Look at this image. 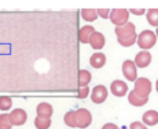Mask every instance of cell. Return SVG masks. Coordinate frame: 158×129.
I'll return each mask as SVG.
<instances>
[{
  "label": "cell",
  "mask_w": 158,
  "mask_h": 129,
  "mask_svg": "<svg viewBox=\"0 0 158 129\" xmlns=\"http://www.w3.org/2000/svg\"><path fill=\"white\" fill-rule=\"evenodd\" d=\"M102 129H120L116 124H114V123H107V124H105Z\"/></svg>",
  "instance_id": "29"
},
{
  "label": "cell",
  "mask_w": 158,
  "mask_h": 129,
  "mask_svg": "<svg viewBox=\"0 0 158 129\" xmlns=\"http://www.w3.org/2000/svg\"><path fill=\"white\" fill-rule=\"evenodd\" d=\"M89 95V87H82L78 89V98L79 99H85Z\"/></svg>",
  "instance_id": "25"
},
{
  "label": "cell",
  "mask_w": 158,
  "mask_h": 129,
  "mask_svg": "<svg viewBox=\"0 0 158 129\" xmlns=\"http://www.w3.org/2000/svg\"><path fill=\"white\" fill-rule=\"evenodd\" d=\"M130 12L133 13L135 15H138V16H140V15H143L145 13V9H143V8H141V9H131Z\"/></svg>",
  "instance_id": "28"
},
{
  "label": "cell",
  "mask_w": 158,
  "mask_h": 129,
  "mask_svg": "<svg viewBox=\"0 0 158 129\" xmlns=\"http://www.w3.org/2000/svg\"><path fill=\"white\" fill-rule=\"evenodd\" d=\"M146 19L151 26L158 28V8L148 10L146 13Z\"/></svg>",
  "instance_id": "18"
},
{
  "label": "cell",
  "mask_w": 158,
  "mask_h": 129,
  "mask_svg": "<svg viewBox=\"0 0 158 129\" xmlns=\"http://www.w3.org/2000/svg\"><path fill=\"white\" fill-rule=\"evenodd\" d=\"M37 115L38 117L43 119H51L52 115V107L48 103H41L37 107Z\"/></svg>",
  "instance_id": "11"
},
{
  "label": "cell",
  "mask_w": 158,
  "mask_h": 129,
  "mask_svg": "<svg viewBox=\"0 0 158 129\" xmlns=\"http://www.w3.org/2000/svg\"><path fill=\"white\" fill-rule=\"evenodd\" d=\"M108 97V91L105 86L98 85L93 88L91 94V100L95 103H102L106 101Z\"/></svg>",
  "instance_id": "8"
},
{
  "label": "cell",
  "mask_w": 158,
  "mask_h": 129,
  "mask_svg": "<svg viewBox=\"0 0 158 129\" xmlns=\"http://www.w3.org/2000/svg\"><path fill=\"white\" fill-rule=\"evenodd\" d=\"M156 42V34L150 30H145L142 31L137 37V44L140 48L144 49H149L153 47V46Z\"/></svg>",
  "instance_id": "2"
},
{
  "label": "cell",
  "mask_w": 158,
  "mask_h": 129,
  "mask_svg": "<svg viewBox=\"0 0 158 129\" xmlns=\"http://www.w3.org/2000/svg\"><path fill=\"white\" fill-rule=\"evenodd\" d=\"M95 32V30L92 26H83L78 32V38L79 41H80L82 43H89V38H90L91 34Z\"/></svg>",
  "instance_id": "14"
},
{
  "label": "cell",
  "mask_w": 158,
  "mask_h": 129,
  "mask_svg": "<svg viewBox=\"0 0 158 129\" xmlns=\"http://www.w3.org/2000/svg\"><path fill=\"white\" fill-rule=\"evenodd\" d=\"M12 124L9 119V115L2 113L0 115V129H11Z\"/></svg>",
  "instance_id": "21"
},
{
  "label": "cell",
  "mask_w": 158,
  "mask_h": 129,
  "mask_svg": "<svg viewBox=\"0 0 158 129\" xmlns=\"http://www.w3.org/2000/svg\"><path fill=\"white\" fill-rule=\"evenodd\" d=\"M127 85L121 80H116L111 84V92L116 97H123L127 93Z\"/></svg>",
  "instance_id": "9"
},
{
  "label": "cell",
  "mask_w": 158,
  "mask_h": 129,
  "mask_svg": "<svg viewBox=\"0 0 158 129\" xmlns=\"http://www.w3.org/2000/svg\"><path fill=\"white\" fill-rule=\"evenodd\" d=\"M115 33L117 34L118 38L126 39L130 38L135 36V26L131 22H128L127 24L123 25L122 27H116Z\"/></svg>",
  "instance_id": "5"
},
{
  "label": "cell",
  "mask_w": 158,
  "mask_h": 129,
  "mask_svg": "<svg viewBox=\"0 0 158 129\" xmlns=\"http://www.w3.org/2000/svg\"><path fill=\"white\" fill-rule=\"evenodd\" d=\"M9 119L12 125H23L27 120V113L22 108H15L9 113Z\"/></svg>",
  "instance_id": "7"
},
{
  "label": "cell",
  "mask_w": 158,
  "mask_h": 129,
  "mask_svg": "<svg viewBox=\"0 0 158 129\" xmlns=\"http://www.w3.org/2000/svg\"><path fill=\"white\" fill-rule=\"evenodd\" d=\"M91 73L85 69H81L78 71V86L79 88L86 87L91 81Z\"/></svg>",
  "instance_id": "16"
},
{
  "label": "cell",
  "mask_w": 158,
  "mask_h": 129,
  "mask_svg": "<svg viewBox=\"0 0 158 129\" xmlns=\"http://www.w3.org/2000/svg\"><path fill=\"white\" fill-rule=\"evenodd\" d=\"M52 124L51 119H43V118L36 117L35 118V126L37 129H48Z\"/></svg>",
  "instance_id": "20"
},
{
  "label": "cell",
  "mask_w": 158,
  "mask_h": 129,
  "mask_svg": "<svg viewBox=\"0 0 158 129\" xmlns=\"http://www.w3.org/2000/svg\"><path fill=\"white\" fill-rule=\"evenodd\" d=\"M123 74L128 81L135 82L137 79V71L135 63L131 60H126L123 63Z\"/></svg>",
  "instance_id": "6"
},
{
  "label": "cell",
  "mask_w": 158,
  "mask_h": 129,
  "mask_svg": "<svg viewBox=\"0 0 158 129\" xmlns=\"http://www.w3.org/2000/svg\"><path fill=\"white\" fill-rule=\"evenodd\" d=\"M130 129H147V128L143 123L139 121H135L130 125Z\"/></svg>",
  "instance_id": "27"
},
{
  "label": "cell",
  "mask_w": 158,
  "mask_h": 129,
  "mask_svg": "<svg viewBox=\"0 0 158 129\" xmlns=\"http://www.w3.org/2000/svg\"><path fill=\"white\" fill-rule=\"evenodd\" d=\"M89 43L94 49H101L105 46V37L101 33L95 31L91 34L90 38H89Z\"/></svg>",
  "instance_id": "12"
},
{
  "label": "cell",
  "mask_w": 158,
  "mask_h": 129,
  "mask_svg": "<svg viewBox=\"0 0 158 129\" xmlns=\"http://www.w3.org/2000/svg\"><path fill=\"white\" fill-rule=\"evenodd\" d=\"M142 121L147 125H156L158 123V112L156 111H148L142 115Z\"/></svg>",
  "instance_id": "15"
},
{
  "label": "cell",
  "mask_w": 158,
  "mask_h": 129,
  "mask_svg": "<svg viewBox=\"0 0 158 129\" xmlns=\"http://www.w3.org/2000/svg\"><path fill=\"white\" fill-rule=\"evenodd\" d=\"M133 92L140 99H146L151 92V82L147 78L141 77L137 78L135 82V89Z\"/></svg>",
  "instance_id": "1"
},
{
  "label": "cell",
  "mask_w": 158,
  "mask_h": 129,
  "mask_svg": "<svg viewBox=\"0 0 158 129\" xmlns=\"http://www.w3.org/2000/svg\"><path fill=\"white\" fill-rule=\"evenodd\" d=\"M127 100H128V102H130L131 105H132V106H135V107H142V106H144L145 103H147L148 98H146V99H140V98H138L135 95V92L131 91L130 94H128Z\"/></svg>",
  "instance_id": "17"
},
{
  "label": "cell",
  "mask_w": 158,
  "mask_h": 129,
  "mask_svg": "<svg viewBox=\"0 0 158 129\" xmlns=\"http://www.w3.org/2000/svg\"><path fill=\"white\" fill-rule=\"evenodd\" d=\"M12 107V101L9 97L2 96L0 97V110L1 111H8Z\"/></svg>",
  "instance_id": "23"
},
{
  "label": "cell",
  "mask_w": 158,
  "mask_h": 129,
  "mask_svg": "<svg viewBox=\"0 0 158 129\" xmlns=\"http://www.w3.org/2000/svg\"><path fill=\"white\" fill-rule=\"evenodd\" d=\"M97 14L99 16H101L104 19H107L108 17H110V10L109 9H98Z\"/></svg>",
  "instance_id": "26"
},
{
  "label": "cell",
  "mask_w": 158,
  "mask_h": 129,
  "mask_svg": "<svg viewBox=\"0 0 158 129\" xmlns=\"http://www.w3.org/2000/svg\"><path fill=\"white\" fill-rule=\"evenodd\" d=\"M156 91L158 92V80L156 81Z\"/></svg>",
  "instance_id": "30"
},
{
  "label": "cell",
  "mask_w": 158,
  "mask_h": 129,
  "mask_svg": "<svg viewBox=\"0 0 158 129\" xmlns=\"http://www.w3.org/2000/svg\"><path fill=\"white\" fill-rule=\"evenodd\" d=\"M136 38H137V36L135 34V37H132V38H126V39H120V38H118V42L120 44H122L123 46H131L133 43H135L136 42Z\"/></svg>",
  "instance_id": "24"
},
{
  "label": "cell",
  "mask_w": 158,
  "mask_h": 129,
  "mask_svg": "<svg viewBox=\"0 0 158 129\" xmlns=\"http://www.w3.org/2000/svg\"><path fill=\"white\" fill-rule=\"evenodd\" d=\"M150 62H151V54L146 50H142L140 52H138L135 57V65L139 68H144L148 66Z\"/></svg>",
  "instance_id": "10"
},
{
  "label": "cell",
  "mask_w": 158,
  "mask_h": 129,
  "mask_svg": "<svg viewBox=\"0 0 158 129\" xmlns=\"http://www.w3.org/2000/svg\"><path fill=\"white\" fill-rule=\"evenodd\" d=\"M156 36L158 37V28L156 29Z\"/></svg>",
  "instance_id": "31"
},
{
  "label": "cell",
  "mask_w": 158,
  "mask_h": 129,
  "mask_svg": "<svg viewBox=\"0 0 158 129\" xmlns=\"http://www.w3.org/2000/svg\"><path fill=\"white\" fill-rule=\"evenodd\" d=\"M63 120H64V123H65L67 126H69V127H76L74 111H68L67 113H65Z\"/></svg>",
  "instance_id": "22"
},
{
  "label": "cell",
  "mask_w": 158,
  "mask_h": 129,
  "mask_svg": "<svg viewBox=\"0 0 158 129\" xmlns=\"http://www.w3.org/2000/svg\"><path fill=\"white\" fill-rule=\"evenodd\" d=\"M74 115H75L76 127L86 128L91 124L92 115L90 111L86 108H78L77 111H74Z\"/></svg>",
  "instance_id": "4"
},
{
  "label": "cell",
  "mask_w": 158,
  "mask_h": 129,
  "mask_svg": "<svg viewBox=\"0 0 158 129\" xmlns=\"http://www.w3.org/2000/svg\"><path fill=\"white\" fill-rule=\"evenodd\" d=\"M81 17L87 22H93L97 19L98 14L95 9H82Z\"/></svg>",
  "instance_id": "19"
},
{
  "label": "cell",
  "mask_w": 158,
  "mask_h": 129,
  "mask_svg": "<svg viewBox=\"0 0 158 129\" xmlns=\"http://www.w3.org/2000/svg\"><path fill=\"white\" fill-rule=\"evenodd\" d=\"M130 12L127 9H113L110 13V19L117 27H122L128 23Z\"/></svg>",
  "instance_id": "3"
},
{
  "label": "cell",
  "mask_w": 158,
  "mask_h": 129,
  "mask_svg": "<svg viewBox=\"0 0 158 129\" xmlns=\"http://www.w3.org/2000/svg\"><path fill=\"white\" fill-rule=\"evenodd\" d=\"M90 65L93 68H101L105 65L106 63V55L104 53L101 52H96V53H93L92 56L90 57Z\"/></svg>",
  "instance_id": "13"
}]
</instances>
